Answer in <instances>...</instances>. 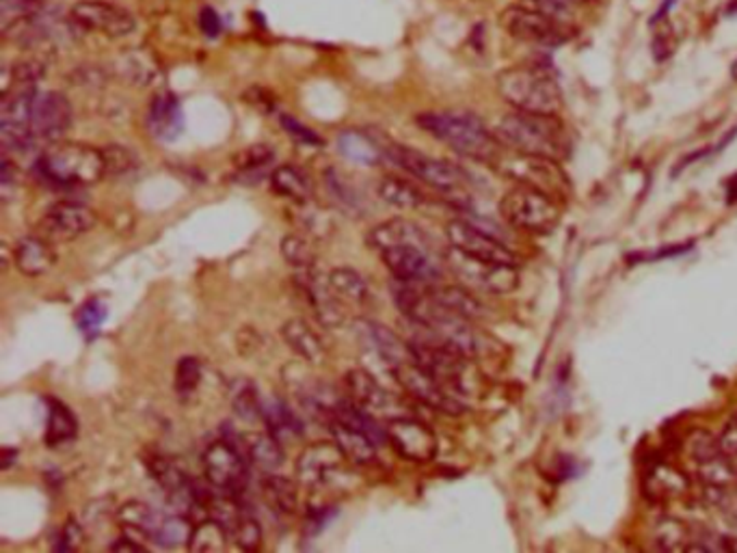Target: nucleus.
Masks as SVG:
<instances>
[{"label": "nucleus", "mask_w": 737, "mask_h": 553, "mask_svg": "<svg viewBox=\"0 0 737 553\" xmlns=\"http://www.w3.org/2000/svg\"><path fill=\"white\" fill-rule=\"evenodd\" d=\"M281 337L290 346V350L296 352L309 365H322L329 357L322 337L303 318L285 320L281 326Z\"/></svg>", "instance_id": "obj_24"}, {"label": "nucleus", "mask_w": 737, "mask_h": 553, "mask_svg": "<svg viewBox=\"0 0 737 553\" xmlns=\"http://www.w3.org/2000/svg\"><path fill=\"white\" fill-rule=\"evenodd\" d=\"M115 67L122 78H126L132 85H141V87L154 82L161 72L158 61L150 52L139 50V48L126 50L124 54H119L115 61Z\"/></svg>", "instance_id": "obj_34"}, {"label": "nucleus", "mask_w": 737, "mask_h": 553, "mask_svg": "<svg viewBox=\"0 0 737 553\" xmlns=\"http://www.w3.org/2000/svg\"><path fill=\"white\" fill-rule=\"evenodd\" d=\"M262 422L266 430L281 443L303 437V422L283 400L272 398L262 402Z\"/></svg>", "instance_id": "obj_28"}, {"label": "nucleus", "mask_w": 737, "mask_h": 553, "mask_svg": "<svg viewBox=\"0 0 737 553\" xmlns=\"http://www.w3.org/2000/svg\"><path fill=\"white\" fill-rule=\"evenodd\" d=\"M106 163V176L111 178H126L139 169V158L135 152L122 145H109L102 150Z\"/></svg>", "instance_id": "obj_43"}, {"label": "nucleus", "mask_w": 737, "mask_h": 553, "mask_svg": "<svg viewBox=\"0 0 737 553\" xmlns=\"http://www.w3.org/2000/svg\"><path fill=\"white\" fill-rule=\"evenodd\" d=\"M366 241L379 254L394 249V247H407V245H418V247L431 249V239L427 236V232L422 228H418L416 223L405 221V219H392V221H385V223L372 228Z\"/></svg>", "instance_id": "obj_23"}, {"label": "nucleus", "mask_w": 737, "mask_h": 553, "mask_svg": "<svg viewBox=\"0 0 737 553\" xmlns=\"http://www.w3.org/2000/svg\"><path fill=\"white\" fill-rule=\"evenodd\" d=\"M357 333L361 335V339L366 344H370V348L377 350V355L390 365H401L407 361H414V352H411V344L405 342L401 335H396L392 329L372 322V320H359L357 322Z\"/></svg>", "instance_id": "obj_21"}, {"label": "nucleus", "mask_w": 737, "mask_h": 553, "mask_svg": "<svg viewBox=\"0 0 737 553\" xmlns=\"http://www.w3.org/2000/svg\"><path fill=\"white\" fill-rule=\"evenodd\" d=\"M148 126L158 141L163 143L176 141L185 130V111L180 100L169 91L156 93L150 104Z\"/></svg>", "instance_id": "obj_22"}, {"label": "nucleus", "mask_w": 737, "mask_h": 553, "mask_svg": "<svg viewBox=\"0 0 737 553\" xmlns=\"http://www.w3.org/2000/svg\"><path fill=\"white\" fill-rule=\"evenodd\" d=\"M512 158H497L495 165L508 176L512 178L517 184L521 187H530L536 189L541 193H547L551 197H556L558 202H564L571 193V182L564 173V169L560 167L558 160L551 158H541V156H525V154H517L512 152Z\"/></svg>", "instance_id": "obj_8"}, {"label": "nucleus", "mask_w": 737, "mask_h": 553, "mask_svg": "<svg viewBox=\"0 0 737 553\" xmlns=\"http://www.w3.org/2000/svg\"><path fill=\"white\" fill-rule=\"evenodd\" d=\"M392 374L414 400L427 404L429 409L440 411L444 415H461L466 411V402L461 400V396L448 389L446 385H442L435 376H431L416 361L394 365Z\"/></svg>", "instance_id": "obj_9"}, {"label": "nucleus", "mask_w": 737, "mask_h": 553, "mask_svg": "<svg viewBox=\"0 0 737 553\" xmlns=\"http://www.w3.org/2000/svg\"><path fill=\"white\" fill-rule=\"evenodd\" d=\"M204 472L206 483H211L215 489L228 491L232 498H239V493L245 489L246 465L241 450L226 441H215L204 452Z\"/></svg>", "instance_id": "obj_16"}, {"label": "nucleus", "mask_w": 737, "mask_h": 553, "mask_svg": "<svg viewBox=\"0 0 737 553\" xmlns=\"http://www.w3.org/2000/svg\"><path fill=\"white\" fill-rule=\"evenodd\" d=\"M719 448H721V452L729 459V463L734 465L737 470V424L736 422H732L725 430H723V435H721V439H719Z\"/></svg>", "instance_id": "obj_51"}, {"label": "nucleus", "mask_w": 737, "mask_h": 553, "mask_svg": "<svg viewBox=\"0 0 737 553\" xmlns=\"http://www.w3.org/2000/svg\"><path fill=\"white\" fill-rule=\"evenodd\" d=\"M446 236L450 249L466 254L476 260L497 262V265H512L517 267V256L506 247L490 230L472 223V221H450L446 228Z\"/></svg>", "instance_id": "obj_12"}, {"label": "nucleus", "mask_w": 737, "mask_h": 553, "mask_svg": "<svg viewBox=\"0 0 737 553\" xmlns=\"http://www.w3.org/2000/svg\"><path fill=\"white\" fill-rule=\"evenodd\" d=\"M163 519H165L163 513H158L150 504L137 502V500L124 504L119 509V513H117L119 526L126 532H130L135 537H141L145 541H156V535H158V530L163 526Z\"/></svg>", "instance_id": "obj_27"}, {"label": "nucleus", "mask_w": 737, "mask_h": 553, "mask_svg": "<svg viewBox=\"0 0 737 553\" xmlns=\"http://www.w3.org/2000/svg\"><path fill=\"white\" fill-rule=\"evenodd\" d=\"M325 182H327V189L331 191V195L342 204V206H346V208H359V200H357V193L348 187V182L335 171V169H331V171H327L325 173Z\"/></svg>", "instance_id": "obj_48"}, {"label": "nucleus", "mask_w": 737, "mask_h": 553, "mask_svg": "<svg viewBox=\"0 0 737 553\" xmlns=\"http://www.w3.org/2000/svg\"><path fill=\"white\" fill-rule=\"evenodd\" d=\"M329 283L331 287L338 292V296L346 303H355V305H364L370 300V287H368V281L364 276L359 275L357 271L353 269H346V267H340V269H333L329 275Z\"/></svg>", "instance_id": "obj_39"}, {"label": "nucleus", "mask_w": 737, "mask_h": 553, "mask_svg": "<svg viewBox=\"0 0 737 553\" xmlns=\"http://www.w3.org/2000/svg\"><path fill=\"white\" fill-rule=\"evenodd\" d=\"M262 500L266 502V506L277 513V515H292L296 511V502H298V489L296 483H292L285 476H277V474H268L262 480Z\"/></svg>", "instance_id": "obj_33"}, {"label": "nucleus", "mask_w": 737, "mask_h": 553, "mask_svg": "<svg viewBox=\"0 0 737 553\" xmlns=\"http://www.w3.org/2000/svg\"><path fill=\"white\" fill-rule=\"evenodd\" d=\"M37 173L59 189H80L98 184L106 176L102 150L76 141L50 143L35 163Z\"/></svg>", "instance_id": "obj_3"}, {"label": "nucleus", "mask_w": 737, "mask_h": 553, "mask_svg": "<svg viewBox=\"0 0 737 553\" xmlns=\"http://www.w3.org/2000/svg\"><path fill=\"white\" fill-rule=\"evenodd\" d=\"M387 443L411 463H429L437 456V437L431 426L416 417H394L385 426Z\"/></svg>", "instance_id": "obj_13"}, {"label": "nucleus", "mask_w": 737, "mask_h": 553, "mask_svg": "<svg viewBox=\"0 0 737 553\" xmlns=\"http://www.w3.org/2000/svg\"><path fill=\"white\" fill-rule=\"evenodd\" d=\"M245 452L249 463L264 474L277 472L285 461L283 443L279 439H275L268 430L249 437L245 441Z\"/></svg>", "instance_id": "obj_32"}, {"label": "nucleus", "mask_w": 737, "mask_h": 553, "mask_svg": "<svg viewBox=\"0 0 737 553\" xmlns=\"http://www.w3.org/2000/svg\"><path fill=\"white\" fill-rule=\"evenodd\" d=\"M338 150L340 154L357 165H366V167H374L383 160V147L379 143V139H372L370 134L361 132V130H342L338 134Z\"/></svg>", "instance_id": "obj_30"}, {"label": "nucleus", "mask_w": 737, "mask_h": 553, "mask_svg": "<svg viewBox=\"0 0 737 553\" xmlns=\"http://www.w3.org/2000/svg\"><path fill=\"white\" fill-rule=\"evenodd\" d=\"M493 134L501 147H508L510 152L551 158L558 163L564 160L571 150L569 134L558 115L512 111L499 117Z\"/></svg>", "instance_id": "obj_1"}, {"label": "nucleus", "mask_w": 737, "mask_h": 553, "mask_svg": "<svg viewBox=\"0 0 737 553\" xmlns=\"http://www.w3.org/2000/svg\"><path fill=\"white\" fill-rule=\"evenodd\" d=\"M418 126L461 156L483 163H495L501 156L497 137L470 111L422 113L418 115Z\"/></svg>", "instance_id": "obj_2"}, {"label": "nucleus", "mask_w": 737, "mask_h": 553, "mask_svg": "<svg viewBox=\"0 0 737 553\" xmlns=\"http://www.w3.org/2000/svg\"><path fill=\"white\" fill-rule=\"evenodd\" d=\"M281 126H283V130L296 141V143H301V145H314V147H320L322 145V139L314 132V130H309L307 126H303L298 119H294V117H288V115H281Z\"/></svg>", "instance_id": "obj_49"}, {"label": "nucleus", "mask_w": 737, "mask_h": 553, "mask_svg": "<svg viewBox=\"0 0 737 553\" xmlns=\"http://www.w3.org/2000/svg\"><path fill=\"white\" fill-rule=\"evenodd\" d=\"M106 320V303L100 296H93L89 300H85L76 313V326L78 331L91 339L98 335L102 322Z\"/></svg>", "instance_id": "obj_42"}, {"label": "nucleus", "mask_w": 737, "mask_h": 553, "mask_svg": "<svg viewBox=\"0 0 737 553\" xmlns=\"http://www.w3.org/2000/svg\"><path fill=\"white\" fill-rule=\"evenodd\" d=\"M13 262H15L17 271L22 275L41 276L54 267L56 254H54L50 241H46L43 236L35 234V236H24L15 245Z\"/></svg>", "instance_id": "obj_25"}, {"label": "nucleus", "mask_w": 737, "mask_h": 553, "mask_svg": "<svg viewBox=\"0 0 737 553\" xmlns=\"http://www.w3.org/2000/svg\"><path fill=\"white\" fill-rule=\"evenodd\" d=\"M448 267L461 281H466L470 287H476L487 294H508L519 285V273L512 265H497L470 258L466 254H459L450 249L448 254Z\"/></svg>", "instance_id": "obj_11"}, {"label": "nucleus", "mask_w": 737, "mask_h": 553, "mask_svg": "<svg viewBox=\"0 0 737 553\" xmlns=\"http://www.w3.org/2000/svg\"><path fill=\"white\" fill-rule=\"evenodd\" d=\"M732 74H734V78L737 80V61L734 63V67H732Z\"/></svg>", "instance_id": "obj_56"}, {"label": "nucleus", "mask_w": 737, "mask_h": 553, "mask_svg": "<svg viewBox=\"0 0 737 553\" xmlns=\"http://www.w3.org/2000/svg\"><path fill=\"white\" fill-rule=\"evenodd\" d=\"M74 113L69 100L59 91H37L30 108V130L37 143L61 141L72 128Z\"/></svg>", "instance_id": "obj_14"}, {"label": "nucleus", "mask_w": 737, "mask_h": 553, "mask_svg": "<svg viewBox=\"0 0 737 553\" xmlns=\"http://www.w3.org/2000/svg\"><path fill=\"white\" fill-rule=\"evenodd\" d=\"M499 24L510 37L543 48H558L575 37V28H571L564 17L545 9L508 7L501 11Z\"/></svg>", "instance_id": "obj_7"}, {"label": "nucleus", "mask_w": 737, "mask_h": 553, "mask_svg": "<svg viewBox=\"0 0 737 553\" xmlns=\"http://www.w3.org/2000/svg\"><path fill=\"white\" fill-rule=\"evenodd\" d=\"M202 381V363L195 357H185L178 361L176 365V378H174V387L178 391V396L187 398L191 396Z\"/></svg>", "instance_id": "obj_45"}, {"label": "nucleus", "mask_w": 737, "mask_h": 553, "mask_svg": "<svg viewBox=\"0 0 737 553\" xmlns=\"http://www.w3.org/2000/svg\"><path fill=\"white\" fill-rule=\"evenodd\" d=\"M111 550H113V552H145V548H143L139 541H135V537H124V539H119L117 543L111 545Z\"/></svg>", "instance_id": "obj_54"}, {"label": "nucleus", "mask_w": 737, "mask_h": 553, "mask_svg": "<svg viewBox=\"0 0 737 553\" xmlns=\"http://www.w3.org/2000/svg\"><path fill=\"white\" fill-rule=\"evenodd\" d=\"M48 404V426H46V443L50 448H63L76 439L78 424L69 407H65L59 398H46Z\"/></svg>", "instance_id": "obj_31"}, {"label": "nucleus", "mask_w": 737, "mask_h": 553, "mask_svg": "<svg viewBox=\"0 0 737 553\" xmlns=\"http://www.w3.org/2000/svg\"><path fill=\"white\" fill-rule=\"evenodd\" d=\"M200 24H202V30L208 35V37H219L221 35V17L217 15V11L213 7H204L202 13H200Z\"/></svg>", "instance_id": "obj_52"}, {"label": "nucleus", "mask_w": 737, "mask_h": 553, "mask_svg": "<svg viewBox=\"0 0 737 553\" xmlns=\"http://www.w3.org/2000/svg\"><path fill=\"white\" fill-rule=\"evenodd\" d=\"M80 543H82V530H80L78 522L69 519V522L63 526V530L59 532L56 543H54V550H56V552H74V550L80 548Z\"/></svg>", "instance_id": "obj_50"}, {"label": "nucleus", "mask_w": 737, "mask_h": 553, "mask_svg": "<svg viewBox=\"0 0 737 553\" xmlns=\"http://www.w3.org/2000/svg\"><path fill=\"white\" fill-rule=\"evenodd\" d=\"M387 271L398 281H422L433 283L442 276L440 265L431 256V249L407 245V247H394L381 254Z\"/></svg>", "instance_id": "obj_20"}, {"label": "nucleus", "mask_w": 737, "mask_h": 553, "mask_svg": "<svg viewBox=\"0 0 737 553\" xmlns=\"http://www.w3.org/2000/svg\"><path fill=\"white\" fill-rule=\"evenodd\" d=\"M381 147H383V154L392 163H396L401 169H405L411 176H416L427 187L444 193L448 200H453V204H457V206H468L470 204V182H468V176L455 163L442 160V158H433V156H429L424 152H418L414 147L398 145V143H392V141L381 143Z\"/></svg>", "instance_id": "obj_5"}, {"label": "nucleus", "mask_w": 737, "mask_h": 553, "mask_svg": "<svg viewBox=\"0 0 737 553\" xmlns=\"http://www.w3.org/2000/svg\"><path fill=\"white\" fill-rule=\"evenodd\" d=\"M98 226V215L82 204L61 202L46 210L37 223V234L50 243H67Z\"/></svg>", "instance_id": "obj_15"}, {"label": "nucleus", "mask_w": 737, "mask_h": 553, "mask_svg": "<svg viewBox=\"0 0 737 553\" xmlns=\"http://www.w3.org/2000/svg\"><path fill=\"white\" fill-rule=\"evenodd\" d=\"M67 20L72 26L106 37H126L135 33L137 17L111 0H78L72 4Z\"/></svg>", "instance_id": "obj_10"}, {"label": "nucleus", "mask_w": 737, "mask_h": 553, "mask_svg": "<svg viewBox=\"0 0 737 553\" xmlns=\"http://www.w3.org/2000/svg\"><path fill=\"white\" fill-rule=\"evenodd\" d=\"M275 152L268 145H253L245 150L239 158H237V167L239 173L243 176H262V171L272 163Z\"/></svg>", "instance_id": "obj_47"}, {"label": "nucleus", "mask_w": 737, "mask_h": 553, "mask_svg": "<svg viewBox=\"0 0 737 553\" xmlns=\"http://www.w3.org/2000/svg\"><path fill=\"white\" fill-rule=\"evenodd\" d=\"M4 459H2V467L4 470H11V465H13V456H15V450H11V448H4Z\"/></svg>", "instance_id": "obj_55"}, {"label": "nucleus", "mask_w": 737, "mask_h": 553, "mask_svg": "<svg viewBox=\"0 0 737 553\" xmlns=\"http://www.w3.org/2000/svg\"><path fill=\"white\" fill-rule=\"evenodd\" d=\"M695 541V532L675 519H664L658 530H656V545L658 550H666V552H679V550H688Z\"/></svg>", "instance_id": "obj_41"}, {"label": "nucleus", "mask_w": 737, "mask_h": 553, "mask_svg": "<svg viewBox=\"0 0 737 553\" xmlns=\"http://www.w3.org/2000/svg\"><path fill=\"white\" fill-rule=\"evenodd\" d=\"M431 294L448 309H453L455 313L468 318V320H479L487 316L485 305L466 287L459 285H431L429 283Z\"/></svg>", "instance_id": "obj_35"}, {"label": "nucleus", "mask_w": 737, "mask_h": 553, "mask_svg": "<svg viewBox=\"0 0 737 553\" xmlns=\"http://www.w3.org/2000/svg\"><path fill=\"white\" fill-rule=\"evenodd\" d=\"M329 426L333 430V441L340 446V450L344 452V456L351 463L370 465V463L377 461V446L379 443L370 435H366L359 428L340 424V422H331Z\"/></svg>", "instance_id": "obj_29"}, {"label": "nucleus", "mask_w": 737, "mask_h": 553, "mask_svg": "<svg viewBox=\"0 0 737 553\" xmlns=\"http://www.w3.org/2000/svg\"><path fill=\"white\" fill-rule=\"evenodd\" d=\"M281 256L296 271H309L316 265V249L309 239L298 234H288L281 241Z\"/></svg>", "instance_id": "obj_40"}, {"label": "nucleus", "mask_w": 737, "mask_h": 553, "mask_svg": "<svg viewBox=\"0 0 737 553\" xmlns=\"http://www.w3.org/2000/svg\"><path fill=\"white\" fill-rule=\"evenodd\" d=\"M17 180V167L11 163L9 154L2 156V169H0V182H2V197L7 200L13 182Z\"/></svg>", "instance_id": "obj_53"}, {"label": "nucleus", "mask_w": 737, "mask_h": 553, "mask_svg": "<svg viewBox=\"0 0 737 553\" xmlns=\"http://www.w3.org/2000/svg\"><path fill=\"white\" fill-rule=\"evenodd\" d=\"M228 537H230V530L221 522L208 517L193 528V535L187 548L198 553L224 552L228 548Z\"/></svg>", "instance_id": "obj_38"}, {"label": "nucleus", "mask_w": 737, "mask_h": 553, "mask_svg": "<svg viewBox=\"0 0 737 553\" xmlns=\"http://www.w3.org/2000/svg\"><path fill=\"white\" fill-rule=\"evenodd\" d=\"M377 195L398 210H416L424 202L422 193L411 182L396 176L381 178V182L377 184Z\"/></svg>", "instance_id": "obj_37"}, {"label": "nucleus", "mask_w": 737, "mask_h": 553, "mask_svg": "<svg viewBox=\"0 0 737 553\" xmlns=\"http://www.w3.org/2000/svg\"><path fill=\"white\" fill-rule=\"evenodd\" d=\"M232 537H234L237 545L245 552H255L262 545V528L253 519V515L246 513L245 509L241 511V517H239L237 526L232 528Z\"/></svg>", "instance_id": "obj_46"}, {"label": "nucleus", "mask_w": 737, "mask_h": 553, "mask_svg": "<svg viewBox=\"0 0 737 553\" xmlns=\"http://www.w3.org/2000/svg\"><path fill=\"white\" fill-rule=\"evenodd\" d=\"M497 93L514 111L558 115L562 91L556 76L543 65H517L497 76Z\"/></svg>", "instance_id": "obj_4"}, {"label": "nucleus", "mask_w": 737, "mask_h": 553, "mask_svg": "<svg viewBox=\"0 0 737 553\" xmlns=\"http://www.w3.org/2000/svg\"><path fill=\"white\" fill-rule=\"evenodd\" d=\"M232 404H234L237 415L243 417L246 422L262 420V400H259V394H257L253 383H249V381L239 383Z\"/></svg>", "instance_id": "obj_44"}, {"label": "nucleus", "mask_w": 737, "mask_h": 553, "mask_svg": "<svg viewBox=\"0 0 737 553\" xmlns=\"http://www.w3.org/2000/svg\"><path fill=\"white\" fill-rule=\"evenodd\" d=\"M344 385L348 391V398L364 409L366 413H370L372 417H401L398 409L403 407V402L398 400V396H394L392 391H387L368 370L355 368L344 376Z\"/></svg>", "instance_id": "obj_17"}, {"label": "nucleus", "mask_w": 737, "mask_h": 553, "mask_svg": "<svg viewBox=\"0 0 737 553\" xmlns=\"http://www.w3.org/2000/svg\"><path fill=\"white\" fill-rule=\"evenodd\" d=\"M294 285L305 296L316 318L325 326H340L346 320L344 303L338 296V292L331 287L327 276L322 279L314 269L298 271V275L294 276Z\"/></svg>", "instance_id": "obj_19"}, {"label": "nucleus", "mask_w": 737, "mask_h": 553, "mask_svg": "<svg viewBox=\"0 0 737 553\" xmlns=\"http://www.w3.org/2000/svg\"><path fill=\"white\" fill-rule=\"evenodd\" d=\"M270 187L277 195L296 204H307L312 197V184L307 176L294 165H281L270 173Z\"/></svg>", "instance_id": "obj_36"}, {"label": "nucleus", "mask_w": 737, "mask_h": 553, "mask_svg": "<svg viewBox=\"0 0 737 553\" xmlns=\"http://www.w3.org/2000/svg\"><path fill=\"white\" fill-rule=\"evenodd\" d=\"M504 221L528 234H549L562 219V204L536 189L517 187L499 202Z\"/></svg>", "instance_id": "obj_6"}, {"label": "nucleus", "mask_w": 737, "mask_h": 553, "mask_svg": "<svg viewBox=\"0 0 737 553\" xmlns=\"http://www.w3.org/2000/svg\"><path fill=\"white\" fill-rule=\"evenodd\" d=\"M647 496L658 500V502H673V500H682L690 493V480L688 476L677 470L675 465L662 463L656 465L649 474H647Z\"/></svg>", "instance_id": "obj_26"}, {"label": "nucleus", "mask_w": 737, "mask_h": 553, "mask_svg": "<svg viewBox=\"0 0 737 553\" xmlns=\"http://www.w3.org/2000/svg\"><path fill=\"white\" fill-rule=\"evenodd\" d=\"M346 461L348 459L335 441H316L298 454L296 478L307 489L325 487L329 480H333V476L344 470Z\"/></svg>", "instance_id": "obj_18"}]
</instances>
